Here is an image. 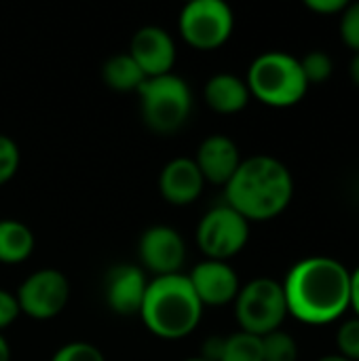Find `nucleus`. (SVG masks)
<instances>
[{"label": "nucleus", "mask_w": 359, "mask_h": 361, "mask_svg": "<svg viewBox=\"0 0 359 361\" xmlns=\"http://www.w3.org/2000/svg\"><path fill=\"white\" fill-rule=\"evenodd\" d=\"M184 361H207V360H203V357H190V360H184Z\"/></svg>", "instance_id": "obj_33"}, {"label": "nucleus", "mask_w": 359, "mask_h": 361, "mask_svg": "<svg viewBox=\"0 0 359 361\" xmlns=\"http://www.w3.org/2000/svg\"><path fill=\"white\" fill-rule=\"evenodd\" d=\"M142 118L148 129L157 133H176L190 116L193 93L184 78L178 74H165L157 78H146L138 91Z\"/></svg>", "instance_id": "obj_5"}, {"label": "nucleus", "mask_w": 359, "mask_h": 361, "mask_svg": "<svg viewBox=\"0 0 359 361\" xmlns=\"http://www.w3.org/2000/svg\"><path fill=\"white\" fill-rule=\"evenodd\" d=\"M102 78L112 91H118V93H131V91L138 93L140 87L146 82L144 72L131 59L129 53H118V55L108 57L102 66Z\"/></svg>", "instance_id": "obj_17"}, {"label": "nucleus", "mask_w": 359, "mask_h": 361, "mask_svg": "<svg viewBox=\"0 0 359 361\" xmlns=\"http://www.w3.org/2000/svg\"><path fill=\"white\" fill-rule=\"evenodd\" d=\"M127 53L140 66L146 78L171 74V68L176 63V42L171 34L159 25L140 27L133 34Z\"/></svg>", "instance_id": "obj_11"}, {"label": "nucleus", "mask_w": 359, "mask_h": 361, "mask_svg": "<svg viewBox=\"0 0 359 361\" xmlns=\"http://www.w3.org/2000/svg\"><path fill=\"white\" fill-rule=\"evenodd\" d=\"M281 286L288 315L307 326H328L351 309V271L334 258L296 262Z\"/></svg>", "instance_id": "obj_1"}, {"label": "nucleus", "mask_w": 359, "mask_h": 361, "mask_svg": "<svg viewBox=\"0 0 359 361\" xmlns=\"http://www.w3.org/2000/svg\"><path fill=\"white\" fill-rule=\"evenodd\" d=\"M235 27L233 8L224 0H190L178 19L180 36L199 51L222 47Z\"/></svg>", "instance_id": "obj_7"}, {"label": "nucleus", "mask_w": 359, "mask_h": 361, "mask_svg": "<svg viewBox=\"0 0 359 361\" xmlns=\"http://www.w3.org/2000/svg\"><path fill=\"white\" fill-rule=\"evenodd\" d=\"M205 180L197 167V163L188 157L171 159L159 178V190L163 199L176 207H184L195 203L203 192Z\"/></svg>", "instance_id": "obj_15"}, {"label": "nucleus", "mask_w": 359, "mask_h": 361, "mask_svg": "<svg viewBox=\"0 0 359 361\" xmlns=\"http://www.w3.org/2000/svg\"><path fill=\"white\" fill-rule=\"evenodd\" d=\"M336 347L339 355L345 360L359 361V317H351L341 324L336 332Z\"/></svg>", "instance_id": "obj_22"}, {"label": "nucleus", "mask_w": 359, "mask_h": 361, "mask_svg": "<svg viewBox=\"0 0 359 361\" xmlns=\"http://www.w3.org/2000/svg\"><path fill=\"white\" fill-rule=\"evenodd\" d=\"M188 281L203 307H224L235 302L241 283L235 269L222 260H203L190 273Z\"/></svg>", "instance_id": "obj_12"}, {"label": "nucleus", "mask_w": 359, "mask_h": 361, "mask_svg": "<svg viewBox=\"0 0 359 361\" xmlns=\"http://www.w3.org/2000/svg\"><path fill=\"white\" fill-rule=\"evenodd\" d=\"M193 161L197 163L205 182L216 186H226L243 159L239 146L229 135L216 133L199 144L197 157Z\"/></svg>", "instance_id": "obj_14"}, {"label": "nucleus", "mask_w": 359, "mask_h": 361, "mask_svg": "<svg viewBox=\"0 0 359 361\" xmlns=\"http://www.w3.org/2000/svg\"><path fill=\"white\" fill-rule=\"evenodd\" d=\"M235 315L241 332L260 338L275 330H281L288 317L284 286L269 277H258L241 286L235 298Z\"/></svg>", "instance_id": "obj_6"}, {"label": "nucleus", "mask_w": 359, "mask_h": 361, "mask_svg": "<svg viewBox=\"0 0 359 361\" xmlns=\"http://www.w3.org/2000/svg\"><path fill=\"white\" fill-rule=\"evenodd\" d=\"M317 361H349V360H345L343 355H339V353H336V355H324V357H320Z\"/></svg>", "instance_id": "obj_32"}, {"label": "nucleus", "mask_w": 359, "mask_h": 361, "mask_svg": "<svg viewBox=\"0 0 359 361\" xmlns=\"http://www.w3.org/2000/svg\"><path fill=\"white\" fill-rule=\"evenodd\" d=\"M307 8L317 15H341L347 8V0H307Z\"/></svg>", "instance_id": "obj_27"}, {"label": "nucleus", "mask_w": 359, "mask_h": 361, "mask_svg": "<svg viewBox=\"0 0 359 361\" xmlns=\"http://www.w3.org/2000/svg\"><path fill=\"white\" fill-rule=\"evenodd\" d=\"M203 309L188 275L176 273L148 281L140 317L154 336L178 341L197 330Z\"/></svg>", "instance_id": "obj_3"}, {"label": "nucleus", "mask_w": 359, "mask_h": 361, "mask_svg": "<svg viewBox=\"0 0 359 361\" xmlns=\"http://www.w3.org/2000/svg\"><path fill=\"white\" fill-rule=\"evenodd\" d=\"M19 302H17V296L6 292V290H0V332L4 328H8L17 317H19Z\"/></svg>", "instance_id": "obj_26"}, {"label": "nucleus", "mask_w": 359, "mask_h": 361, "mask_svg": "<svg viewBox=\"0 0 359 361\" xmlns=\"http://www.w3.org/2000/svg\"><path fill=\"white\" fill-rule=\"evenodd\" d=\"M349 74H351L353 85L359 87V53L353 55V59H351V63H349Z\"/></svg>", "instance_id": "obj_30"}, {"label": "nucleus", "mask_w": 359, "mask_h": 361, "mask_svg": "<svg viewBox=\"0 0 359 361\" xmlns=\"http://www.w3.org/2000/svg\"><path fill=\"white\" fill-rule=\"evenodd\" d=\"M148 279L135 264H116L104 277V298L110 311L123 317L140 315Z\"/></svg>", "instance_id": "obj_13"}, {"label": "nucleus", "mask_w": 359, "mask_h": 361, "mask_svg": "<svg viewBox=\"0 0 359 361\" xmlns=\"http://www.w3.org/2000/svg\"><path fill=\"white\" fill-rule=\"evenodd\" d=\"M138 256L142 260V267L152 271L154 277L176 275L186 262V243L176 228L157 224L142 233Z\"/></svg>", "instance_id": "obj_10"}, {"label": "nucleus", "mask_w": 359, "mask_h": 361, "mask_svg": "<svg viewBox=\"0 0 359 361\" xmlns=\"http://www.w3.org/2000/svg\"><path fill=\"white\" fill-rule=\"evenodd\" d=\"M19 311L32 319H51L59 315L70 300V281L57 269H40L25 277L17 290Z\"/></svg>", "instance_id": "obj_9"}, {"label": "nucleus", "mask_w": 359, "mask_h": 361, "mask_svg": "<svg viewBox=\"0 0 359 361\" xmlns=\"http://www.w3.org/2000/svg\"><path fill=\"white\" fill-rule=\"evenodd\" d=\"M341 38L351 51L359 53V2L347 4L341 13Z\"/></svg>", "instance_id": "obj_24"}, {"label": "nucleus", "mask_w": 359, "mask_h": 361, "mask_svg": "<svg viewBox=\"0 0 359 361\" xmlns=\"http://www.w3.org/2000/svg\"><path fill=\"white\" fill-rule=\"evenodd\" d=\"M245 82L250 95L271 108H292L303 102L309 89L300 59L284 51L258 55L248 70Z\"/></svg>", "instance_id": "obj_4"}, {"label": "nucleus", "mask_w": 359, "mask_h": 361, "mask_svg": "<svg viewBox=\"0 0 359 361\" xmlns=\"http://www.w3.org/2000/svg\"><path fill=\"white\" fill-rule=\"evenodd\" d=\"M19 163H21L19 146L8 135L0 133V186L6 184L17 173Z\"/></svg>", "instance_id": "obj_23"}, {"label": "nucleus", "mask_w": 359, "mask_h": 361, "mask_svg": "<svg viewBox=\"0 0 359 361\" xmlns=\"http://www.w3.org/2000/svg\"><path fill=\"white\" fill-rule=\"evenodd\" d=\"M351 309L355 311V317H359V267L351 271Z\"/></svg>", "instance_id": "obj_29"}, {"label": "nucleus", "mask_w": 359, "mask_h": 361, "mask_svg": "<svg viewBox=\"0 0 359 361\" xmlns=\"http://www.w3.org/2000/svg\"><path fill=\"white\" fill-rule=\"evenodd\" d=\"M262 360L264 361H298V345L292 334L275 330L262 336Z\"/></svg>", "instance_id": "obj_20"}, {"label": "nucleus", "mask_w": 359, "mask_h": 361, "mask_svg": "<svg viewBox=\"0 0 359 361\" xmlns=\"http://www.w3.org/2000/svg\"><path fill=\"white\" fill-rule=\"evenodd\" d=\"M250 239V222L233 207L218 205L209 209L197 226V245L207 260L229 262Z\"/></svg>", "instance_id": "obj_8"}, {"label": "nucleus", "mask_w": 359, "mask_h": 361, "mask_svg": "<svg viewBox=\"0 0 359 361\" xmlns=\"http://www.w3.org/2000/svg\"><path fill=\"white\" fill-rule=\"evenodd\" d=\"M51 361H106L104 353L89 343H68L63 345Z\"/></svg>", "instance_id": "obj_25"}, {"label": "nucleus", "mask_w": 359, "mask_h": 361, "mask_svg": "<svg viewBox=\"0 0 359 361\" xmlns=\"http://www.w3.org/2000/svg\"><path fill=\"white\" fill-rule=\"evenodd\" d=\"M300 68L309 85H322L332 76L334 61L326 51H311L300 59Z\"/></svg>", "instance_id": "obj_21"}, {"label": "nucleus", "mask_w": 359, "mask_h": 361, "mask_svg": "<svg viewBox=\"0 0 359 361\" xmlns=\"http://www.w3.org/2000/svg\"><path fill=\"white\" fill-rule=\"evenodd\" d=\"M0 361H11V347L2 334H0Z\"/></svg>", "instance_id": "obj_31"}, {"label": "nucleus", "mask_w": 359, "mask_h": 361, "mask_svg": "<svg viewBox=\"0 0 359 361\" xmlns=\"http://www.w3.org/2000/svg\"><path fill=\"white\" fill-rule=\"evenodd\" d=\"M220 361H264L262 360V338L241 332V330L226 336Z\"/></svg>", "instance_id": "obj_19"}, {"label": "nucleus", "mask_w": 359, "mask_h": 361, "mask_svg": "<svg viewBox=\"0 0 359 361\" xmlns=\"http://www.w3.org/2000/svg\"><path fill=\"white\" fill-rule=\"evenodd\" d=\"M226 205L248 222H267L288 209L294 197V178L275 157L256 154L241 161L224 186Z\"/></svg>", "instance_id": "obj_2"}, {"label": "nucleus", "mask_w": 359, "mask_h": 361, "mask_svg": "<svg viewBox=\"0 0 359 361\" xmlns=\"http://www.w3.org/2000/svg\"><path fill=\"white\" fill-rule=\"evenodd\" d=\"M34 252V235L19 220H0V262L19 264Z\"/></svg>", "instance_id": "obj_18"}, {"label": "nucleus", "mask_w": 359, "mask_h": 361, "mask_svg": "<svg viewBox=\"0 0 359 361\" xmlns=\"http://www.w3.org/2000/svg\"><path fill=\"white\" fill-rule=\"evenodd\" d=\"M224 338L226 336H209L201 347V357L207 361H220L224 351Z\"/></svg>", "instance_id": "obj_28"}, {"label": "nucleus", "mask_w": 359, "mask_h": 361, "mask_svg": "<svg viewBox=\"0 0 359 361\" xmlns=\"http://www.w3.org/2000/svg\"><path fill=\"white\" fill-rule=\"evenodd\" d=\"M203 95H205L207 106L218 114H237L252 99L248 82L229 72L212 76L205 85Z\"/></svg>", "instance_id": "obj_16"}]
</instances>
